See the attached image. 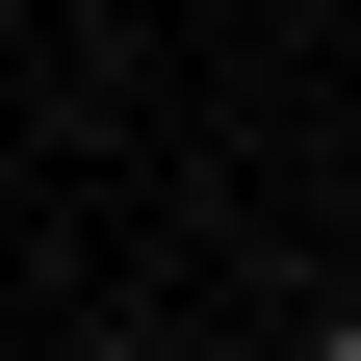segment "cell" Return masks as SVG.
I'll list each match as a JSON object with an SVG mask.
<instances>
[{"mask_svg":"<svg viewBox=\"0 0 361 361\" xmlns=\"http://www.w3.org/2000/svg\"><path fill=\"white\" fill-rule=\"evenodd\" d=\"M78 361H129V336H78Z\"/></svg>","mask_w":361,"mask_h":361,"instance_id":"7a4b0ae2","label":"cell"},{"mask_svg":"<svg viewBox=\"0 0 361 361\" xmlns=\"http://www.w3.org/2000/svg\"><path fill=\"white\" fill-rule=\"evenodd\" d=\"M310 361H361V310H336V336H310Z\"/></svg>","mask_w":361,"mask_h":361,"instance_id":"6da1fadb","label":"cell"}]
</instances>
